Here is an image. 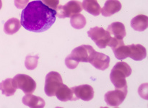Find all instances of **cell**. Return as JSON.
<instances>
[{"mask_svg": "<svg viewBox=\"0 0 148 108\" xmlns=\"http://www.w3.org/2000/svg\"><path fill=\"white\" fill-rule=\"evenodd\" d=\"M56 11L40 0L30 2L23 9L20 23L25 29L34 33L49 30L56 21Z\"/></svg>", "mask_w": 148, "mask_h": 108, "instance_id": "obj_1", "label": "cell"}, {"mask_svg": "<svg viewBox=\"0 0 148 108\" xmlns=\"http://www.w3.org/2000/svg\"><path fill=\"white\" fill-rule=\"evenodd\" d=\"M95 50L89 45H82L73 49L72 53L65 59V64L69 69H75L77 67L79 62L87 63L92 60Z\"/></svg>", "mask_w": 148, "mask_h": 108, "instance_id": "obj_2", "label": "cell"}, {"mask_svg": "<svg viewBox=\"0 0 148 108\" xmlns=\"http://www.w3.org/2000/svg\"><path fill=\"white\" fill-rule=\"evenodd\" d=\"M132 73V69L126 62H118L111 70L110 79L116 89H123L127 87L126 78Z\"/></svg>", "mask_w": 148, "mask_h": 108, "instance_id": "obj_3", "label": "cell"}, {"mask_svg": "<svg viewBox=\"0 0 148 108\" xmlns=\"http://www.w3.org/2000/svg\"><path fill=\"white\" fill-rule=\"evenodd\" d=\"M82 4L77 0H71L65 5H59L56 10V15L59 18L71 17L82 11Z\"/></svg>", "mask_w": 148, "mask_h": 108, "instance_id": "obj_4", "label": "cell"}, {"mask_svg": "<svg viewBox=\"0 0 148 108\" xmlns=\"http://www.w3.org/2000/svg\"><path fill=\"white\" fill-rule=\"evenodd\" d=\"M88 35L100 48H105L111 38L109 32L103 27H95L88 32Z\"/></svg>", "mask_w": 148, "mask_h": 108, "instance_id": "obj_5", "label": "cell"}, {"mask_svg": "<svg viewBox=\"0 0 148 108\" xmlns=\"http://www.w3.org/2000/svg\"><path fill=\"white\" fill-rule=\"evenodd\" d=\"M62 78L56 71H51L46 75L45 81V93L47 96H55V93L62 84Z\"/></svg>", "mask_w": 148, "mask_h": 108, "instance_id": "obj_6", "label": "cell"}, {"mask_svg": "<svg viewBox=\"0 0 148 108\" xmlns=\"http://www.w3.org/2000/svg\"><path fill=\"white\" fill-rule=\"evenodd\" d=\"M12 79L16 88L21 89L24 93L31 94L36 90V82L28 75L17 74Z\"/></svg>", "mask_w": 148, "mask_h": 108, "instance_id": "obj_7", "label": "cell"}, {"mask_svg": "<svg viewBox=\"0 0 148 108\" xmlns=\"http://www.w3.org/2000/svg\"><path fill=\"white\" fill-rule=\"evenodd\" d=\"M127 88L116 89L114 91H109L105 94L104 99L108 105L112 107H119L125 99L127 95Z\"/></svg>", "mask_w": 148, "mask_h": 108, "instance_id": "obj_8", "label": "cell"}, {"mask_svg": "<svg viewBox=\"0 0 148 108\" xmlns=\"http://www.w3.org/2000/svg\"><path fill=\"white\" fill-rule=\"evenodd\" d=\"M75 100L82 99L83 101H90L94 97V90L92 86L88 84H82L74 86L72 89Z\"/></svg>", "mask_w": 148, "mask_h": 108, "instance_id": "obj_9", "label": "cell"}, {"mask_svg": "<svg viewBox=\"0 0 148 108\" xmlns=\"http://www.w3.org/2000/svg\"><path fill=\"white\" fill-rule=\"evenodd\" d=\"M90 63L97 69L104 71L108 69L109 66L110 57L102 53L95 52L93 58L90 61Z\"/></svg>", "mask_w": 148, "mask_h": 108, "instance_id": "obj_10", "label": "cell"}, {"mask_svg": "<svg viewBox=\"0 0 148 108\" xmlns=\"http://www.w3.org/2000/svg\"><path fill=\"white\" fill-rule=\"evenodd\" d=\"M129 57L133 60L140 61L143 60L147 56V50L145 48L140 44H132L128 46Z\"/></svg>", "mask_w": 148, "mask_h": 108, "instance_id": "obj_11", "label": "cell"}, {"mask_svg": "<svg viewBox=\"0 0 148 108\" xmlns=\"http://www.w3.org/2000/svg\"><path fill=\"white\" fill-rule=\"evenodd\" d=\"M121 4L119 0H107L101 13L104 17H110L121 10Z\"/></svg>", "mask_w": 148, "mask_h": 108, "instance_id": "obj_12", "label": "cell"}, {"mask_svg": "<svg viewBox=\"0 0 148 108\" xmlns=\"http://www.w3.org/2000/svg\"><path fill=\"white\" fill-rule=\"evenodd\" d=\"M107 31L109 32L111 37L113 36V37L119 39V40H123V38L127 35L125 26L120 22H115L111 23L108 27Z\"/></svg>", "mask_w": 148, "mask_h": 108, "instance_id": "obj_13", "label": "cell"}, {"mask_svg": "<svg viewBox=\"0 0 148 108\" xmlns=\"http://www.w3.org/2000/svg\"><path fill=\"white\" fill-rule=\"evenodd\" d=\"M22 102L26 106L32 108H42L45 106L44 99L40 96H35L31 94H27L23 97Z\"/></svg>", "mask_w": 148, "mask_h": 108, "instance_id": "obj_14", "label": "cell"}, {"mask_svg": "<svg viewBox=\"0 0 148 108\" xmlns=\"http://www.w3.org/2000/svg\"><path fill=\"white\" fill-rule=\"evenodd\" d=\"M55 96L58 98L59 100L62 101V102L76 101L72 89H69L66 85L63 84L57 89L55 93Z\"/></svg>", "mask_w": 148, "mask_h": 108, "instance_id": "obj_15", "label": "cell"}, {"mask_svg": "<svg viewBox=\"0 0 148 108\" xmlns=\"http://www.w3.org/2000/svg\"><path fill=\"white\" fill-rule=\"evenodd\" d=\"M131 27L136 31H145L148 26V17L144 14H139L131 20Z\"/></svg>", "mask_w": 148, "mask_h": 108, "instance_id": "obj_16", "label": "cell"}, {"mask_svg": "<svg viewBox=\"0 0 148 108\" xmlns=\"http://www.w3.org/2000/svg\"><path fill=\"white\" fill-rule=\"evenodd\" d=\"M82 8L93 16H98L101 14V6L96 0H83Z\"/></svg>", "mask_w": 148, "mask_h": 108, "instance_id": "obj_17", "label": "cell"}, {"mask_svg": "<svg viewBox=\"0 0 148 108\" xmlns=\"http://www.w3.org/2000/svg\"><path fill=\"white\" fill-rule=\"evenodd\" d=\"M0 90L2 94L7 96H12L14 94L17 88L13 83V79L8 78L0 83Z\"/></svg>", "mask_w": 148, "mask_h": 108, "instance_id": "obj_18", "label": "cell"}, {"mask_svg": "<svg viewBox=\"0 0 148 108\" xmlns=\"http://www.w3.org/2000/svg\"><path fill=\"white\" fill-rule=\"evenodd\" d=\"M20 27L21 23L18 19L11 18L4 23V32L7 35H13L20 30Z\"/></svg>", "mask_w": 148, "mask_h": 108, "instance_id": "obj_19", "label": "cell"}, {"mask_svg": "<svg viewBox=\"0 0 148 108\" xmlns=\"http://www.w3.org/2000/svg\"><path fill=\"white\" fill-rule=\"evenodd\" d=\"M71 25L75 29H82L86 24V19L81 14H76L71 17Z\"/></svg>", "mask_w": 148, "mask_h": 108, "instance_id": "obj_20", "label": "cell"}, {"mask_svg": "<svg viewBox=\"0 0 148 108\" xmlns=\"http://www.w3.org/2000/svg\"><path fill=\"white\" fill-rule=\"evenodd\" d=\"M38 56H31L28 55L26 56L25 60V66L26 69L28 70H33L38 66Z\"/></svg>", "mask_w": 148, "mask_h": 108, "instance_id": "obj_21", "label": "cell"}, {"mask_svg": "<svg viewBox=\"0 0 148 108\" xmlns=\"http://www.w3.org/2000/svg\"><path fill=\"white\" fill-rule=\"evenodd\" d=\"M41 1L44 3L46 6L54 10L57 9L59 4V0H42Z\"/></svg>", "mask_w": 148, "mask_h": 108, "instance_id": "obj_22", "label": "cell"}, {"mask_svg": "<svg viewBox=\"0 0 148 108\" xmlns=\"http://www.w3.org/2000/svg\"><path fill=\"white\" fill-rule=\"evenodd\" d=\"M29 0H14V6L17 9H23L28 4Z\"/></svg>", "mask_w": 148, "mask_h": 108, "instance_id": "obj_23", "label": "cell"}, {"mask_svg": "<svg viewBox=\"0 0 148 108\" xmlns=\"http://www.w3.org/2000/svg\"><path fill=\"white\" fill-rule=\"evenodd\" d=\"M1 7H2V2H1V0H0V10L1 9Z\"/></svg>", "mask_w": 148, "mask_h": 108, "instance_id": "obj_24", "label": "cell"}]
</instances>
